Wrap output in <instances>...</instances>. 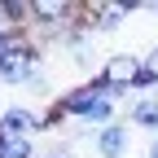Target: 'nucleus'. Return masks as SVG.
Instances as JSON below:
<instances>
[{
	"label": "nucleus",
	"instance_id": "obj_8",
	"mask_svg": "<svg viewBox=\"0 0 158 158\" xmlns=\"http://www.w3.org/2000/svg\"><path fill=\"white\" fill-rule=\"evenodd\" d=\"M0 158H40L31 136H0Z\"/></svg>",
	"mask_w": 158,
	"mask_h": 158
},
{
	"label": "nucleus",
	"instance_id": "obj_1",
	"mask_svg": "<svg viewBox=\"0 0 158 158\" xmlns=\"http://www.w3.org/2000/svg\"><path fill=\"white\" fill-rule=\"evenodd\" d=\"M57 114H62V118H79V123H88V127H106V123H114V114H118V97L106 88L101 75H92L88 84L70 88L62 101H57Z\"/></svg>",
	"mask_w": 158,
	"mask_h": 158
},
{
	"label": "nucleus",
	"instance_id": "obj_7",
	"mask_svg": "<svg viewBox=\"0 0 158 158\" xmlns=\"http://www.w3.org/2000/svg\"><path fill=\"white\" fill-rule=\"evenodd\" d=\"M127 123L145 127V132H158V97H136L132 110H127Z\"/></svg>",
	"mask_w": 158,
	"mask_h": 158
},
{
	"label": "nucleus",
	"instance_id": "obj_2",
	"mask_svg": "<svg viewBox=\"0 0 158 158\" xmlns=\"http://www.w3.org/2000/svg\"><path fill=\"white\" fill-rule=\"evenodd\" d=\"M0 84H27L35 92H44V75H40V48L22 44L0 62Z\"/></svg>",
	"mask_w": 158,
	"mask_h": 158
},
{
	"label": "nucleus",
	"instance_id": "obj_12",
	"mask_svg": "<svg viewBox=\"0 0 158 158\" xmlns=\"http://www.w3.org/2000/svg\"><path fill=\"white\" fill-rule=\"evenodd\" d=\"M0 31H5V18H0Z\"/></svg>",
	"mask_w": 158,
	"mask_h": 158
},
{
	"label": "nucleus",
	"instance_id": "obj_5",
	"mask_svg": "<svg viewBox=\"0 0 158 158\" xmlns=\"http://www.w3.org/2000/svg\"><path fill=\"white\" fill-rule=\"evenodd\" d=\"M92 149L101 154V158H123L127 154V123H106V127H97V136H92Z\"/></svg>",
	"mask_w": 158,
	"mask_h": 158
},
{
	"label": "nucleus",
	"instance_id": "obj_3",
	"mask_svg": "<svg viewBox=\"0 0 158 158\" xmlns=\"http://www.w3.org/2000/svg\"><path fill=\"white\" fill-rule=\"evenodd\" d=\"M136 75H141V57H132V53H114L106 57V66H101V79H106V88L114 97H123L136 88Z\"/></svg>",
	"mask_w": 158,
	"mask_h": 158
},
{
	"label": "nucleus",
	"instance_id": "obj_4",
	"mask_svg": "<svg viewBox=\"0 0 158 158\" xmlns=\"http://www.w3.org/2000/svg\"><path fill=\"white\" fill-rule=\"evenodd\" d=\"M44 132V114L31 110V106H9L0 114V136H35Z\"/></svg>",
	"mask_w": 158,
	"mask_h": 158
},
{
	"label": "nucleus",
	"instance_id": "obj_10",
	"mask_svg": "<svg viewBox=\"0 0 158 158\" xmlns=\"http://www.w3.org/2000/svg\"><path fill=\"white\" fill-rule=\"evenodd\" d=\"M149 158H158V141H154V145H149Z\"/></svg>",
	"mask_w": 158,
	"mask_h": 158
},
{
	"label": "nucleus",
	"instance_id": "obj_9",
	"mask_svg": "<svg viewBox=\"0 0 158 158\" xmlns=\"http://www.w3.org/2000/svg\"><path fill=\"white\" fill-rule=\"evenodd\" d=\"M141 70H145V79H149V84L158 88V44H154V48L141 57Z\"/></svg>",
	"mask_w": 158,
	"mask_h": 158
},
{
	"label": "nucleus",
	"instance_id": "obj_6",
	"mask_svg": "<svg viewBox=\"0 0 158 158\" xmlns=\"http://www.w3.org/2000/svg\"><path fill=\"white\" fill-rule=\"evenodd\" d=\"M132 9H136L132 0H127V5H92L84 18H88V27H92V31H114V27L123 22V18H127Z\"/></svg>",
	"mask_w": 158,
	"mask_h": 158
},
{
	"label": "nucleus",
	"instance_id": "obj_11",
	"mask_svg": "<svg viewBox=\"0 0 158 158\" xmlns=\"http://www.w3.org/2000/svg\"><path fill=\"white\" fill-rule=\"evenodd\" d=\"M40 158H66V154H40Z\"/></svg>",
	"mask_w": 158,
	"mask_h": 158
}]
</instances>
